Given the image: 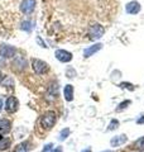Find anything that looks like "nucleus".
Listing matches in <instances>:
<instances>
[{
    "instance_id": "obj_1",
    "label": "nucleus",
    "mask_w": 144,
    "mask_h": 152,
    "mask_svg": "<svg viewBox=\"0 0 144 152\" xmlns=\"http://www.w3.org/2000/svg\"><path fill=\"white\" fill-rule=\"evenodd\" d=\"M118 0H42V22L58 43H89L103 38L118 14Z\"/></svg>"
},
{
    "instance_id": "obj_2",
    "label": "nucleus",
    "mask_w": 144,
    "mask_h": 152,
    "mask_svg": "<svg viewBox=\"0 0 144 152\" xmlns=\"http://www.w3.org/2000/svg\"><path fill=\"white\" fill-rule=\"evenodd\" d=\"M37 0H0V37L12 38L18 31L32 32Z\"/></svg>"
},
{
    "instance_id": "obj_3",
    "label": "nucleus",
    "mask_w": 144,
    "mask_h": 152,
    "mask_svg": "<svg viewBox=\"0 0 144 152\" xmlns=\"http://www.w3.org/2000/svg\"><path fill=\"white\" fill-rule=\"evenodd\" d=\"M57 123V113L55 110H46L42 115L37 119L34 132L38 138H44L46 134L55 127Z\"/></svg>"
},
{
    "instance_id": "obj_4",
    "label": "nucleus",
    "mask_w": 144,
    "mask_h": 152,
    "mask_svg": "<svg viewBox=\"0 0 144 152\" xmlns=\"http://www.w3.org/2000/svg\"><path fill=\"white\" fill-rule=\"evenodd\" d=\"M31 66H32L33 71L36 72V75H39V76L47 75L51 71L49 65H48L47 62H44V61L39 60V58H32L31 60Z\"/></svg>"
},
{
    "instance_id": "obj_5",
    "label": "nucleus",
    "mask_w": 144,
    "mask_h": 152,
    "mask_svg": "<svg viewBox=\"0 0 144 152\" xmlns=\"http://www.w3.org/2000/svg\"><path fill=\"white\" fill-rule=\"evenodd\" d=\"M5 112L8 114H14V113H17L18 112V109H19V100L15 98V96H13V95H10V96H8L7 98V100H5Z\"/></svg>"
},
{
    "instance_id": "obj_6",
    "label": "nucleus",
    "mask_w": 144,
    "mask_h": 152,
    "mask_svg": "<svg viewBox=\"0 0 144 152\" xmlns=\"http://www.w3.org/2000/svg\"><path fill=\"white\" fill-rule=\"evenodd\" d=\"M17 53V50L9 45H0V57L1 58H13Z\"/></svg>"
},
{
    "instance_id": "obj_7",
    "label": "nucleus",
    "mask_w": 144,
    "mask_h": 152,
    "mask_svg": "<svg viewBox=\"0 0 144 152\" xmlns=\"http://www.w3.org/2000/svg\"><path fill=\"white\" fill-rule=\"evenodd\" d=\"M55 56L56 58L60 61V62H71L72 58H73V56H72V53L70 51H66V50H57L55 52Z\"/></svg>"
},
{
    "instance_id": "obj_8",
    "label": "nucleus",
    "mask_w": 144,
    "mask_h": 152,
    "mask_svg": "<svg viewBox=\"0 0 144 152\" xmlns=\"http://www.w3.org/2000/svg\"><path fill=\"white\" fill-rule=\"evenodd\" d=\"M14 70H17V71H24L27 69V60H25V57L24 56H18L15 60H14Z\"/></svg>"
},
{
    "instance_id": "obj_9",
    "label": "nucleus",
    "mask_w": 144,
    "mask_h": 152,
    "mask_svg": "<svg viewBox=\"0 0 144 152\" xmlns=\"http://www.w3.org/2000/svg\"><path fill=\"white\" fill-rule=\"evenodd\" d=\"M101 48H103L101 43H95L92 46H89L87 48H85V51H84V57H85V58H89V57L94 56L96 52H99Z\"/></svg>"
},
{
    "instance_id": "obj_10",
    "label": "nucleus",
    "mask_w": 144,
    "mask_h": 152,
    "mask_svg": "<svg viewBox=\"0 0 144 152\" xmlns=\"http://www.w3.org/2000/svg\"><path fill=\"white\" fill-rule=\"evenodd\" d=\"M125 10L128 14H130V15H134V14H138L139 12H140V4H139L138 1H130L127 4L125 7Z\"/></svg>"
},
{
    "instance_id": "obj_11",
    "label": "nucleus",
    "mask_w": 144,
    "mask_h": 152,
    "mask_svg": "<svg viewBox=\"0 0 144 152\" xmlns=\"http://www.w3.org/2000/svg\"><path fill=\"white\" fill-rule=\"evenodd\" d=\"M128 141V137L125 134H121V136H116V137H113L111 141H110V145H111V147H119L124 145L125 142Z\"/></svg>"
},
{
    "instance_id": "obj_12",
    "label": "nucleus",
    "mask_w": 144,
    "mask_h": 152,
    "mask_svg": "<svg viewBox=\"0 0 144 152\" xmlns=\"http://www.w3.org/2000/svg\"><path fill=\"white\" fill-rule=\"evenodd\" d=\"M73 94H75V89H73V85H66L65 89H63V95H65V99L66 102H72L73 100Z\"/></svg>"
},
{
    "instance_id": "obj_13",
    "label": "nucleus",
    "mask_w": 144,
    "mask_h": 152,
    "mask_svg": "<svg viewBox=\"0 0 144 152\" xmlns=\"http://www.w3.org/2000/svg\"><path fill=\"white\" fill-rule=\"evenodd\" d=\"M31 148H32L31 142L24 141V142H22V143H19V145H17L15 147H14V152H28Z\"/></svg>"
},
{
    "instance_id": "obj_14",
    "label": "nucleus",
    "mask_w": 144,
    "mask_h": 152,
    "mask_svg": "<svg viewBox=\"0 0 144 152\" xmlns=\"http://www.w3.org/2000/svg\"><path fill=\"white\" fill-rule=\"evenodd\" d=\"M10 127H12V122L9 119H5V118L0 119V131L3 133H8L10 131Z\"/></svg>"
},
{
    "instance_id": "obj_15",
    "label": "nucleus",
    "mask_w": 144,
    "mask_h": 152,
    "mask_svg": "<svg viewBox=\"0 0 144 152\" xmlns=\"http://www.w3.org/2000/svg\"><path fill=\"white\" fill-rule=\"evenodd\" d=\"M10 146H12V138H9V137H3V138L0 140V151L8 150Z\"/></svg>"
},
{
    "instance_id": "obj_16",
    "label": "nucleus",
    "mask_w": 144,
    "mask_h": 152,
    "mask_svg": "<svg viewBox=\"0 0 144 152\" xmlns=\"http://www.w3.org/2000/svg\"><path fill=\"white\" fill-rule=\"evenodd\" d=\"M133 150H135V151H144V137H140L139 140H137L135 142L133 143Z\"/></svg>"
},
{
    "instance_id": "obj_17",
    "label": "nucleus",
    "mask_w": 144,
    "mask_h": 152,
    "mask_svg": "<svg viewBox=\"0 0 144 152\" xmlns=\"http://www.w3.org/2000/svg\"><path fill=\"white\" fill-rule=\"evenodd\" d=\"M130 104H132V102H130V100H124V102H121V103L119 104V105H118V108L115 109V110H116L118 113H120V112L125 110V109H127L129 105H130Z\"/></svg>"
},
{
    "instance_id": "obj_18",
    "label": "nucleus",
    "mask_w": 144,
    "mask_h": 152,
    "mask_svg": "<svg viewBox=\"0 0 144 152\" xmlns=\"http://www.w3.org/2000/svg\"><path fill=\"white\" fill-rule=\"evenodd\" d=\"M70 133H71V131L68 129V128H63V129L61 131L60 136H58V140H60V141H65L67 137L70 136Z\"/></svg>"
},
{
    "instance_id": "obj_19",
    "label": "nucleus",
    "mask_w": 144,
    "mask_h": 152,
    "mask_svg": "<svg viewBox=\"0 0 144 152\" xmlns=\"http://www.w3.org/2000/svg\"><path fill=\"white\" fill-rule=\"evenodd\" d=\"M66 76H67L68 79H73L75 76H76V70H75L73 67H71V66H70V67H67V70H66Z\"/></svg>"
},
{
    "instance_id": "obj_20",
    "label": "nucleus",
    "mask_w": 144,
    "mask_h": 152,
    "mask_svg": "<svg viewBox=\"0 0 144 152\" xmlns=\"http://www.w3.org/2000/svg\"><path fill=\"white\" fill-rule=\"evenodd\" d=\"M119 127V121L118 119H111V122H110V124L108 127V131H114V129H116V128Z\"/></svg>"
},
{
    "instance_id": "obj_21",
    "label": "nucleus",
    "mask_w": 144,
    "mask_h": 152,
    "mask_svg": "<svg viewBox=\"0 0 144 152\" xmlns=\"http://www.w3.org/2000/svg\"><path fill=\"white\" fill-rule=\"evenodd\" d=\"M120 88H121V89H128V90H130V91H133V90L135 89V88H134V85L130 84V83H121V84H120Z\"/></svg>"
},
{
    "instance_id": "obj_22",
    "label": "nucleus",
    "mask_w": 144,
    "mask_h": 152,
    "mask_svg": "<svg viewBox=\"0 0 144 152\" xmlns=\"http://www.w3.org/2000/svg\"><path fill=\"white\" fill-rule=\"evenodd\" d=\"M37 41H38V43L41 45V47H43V48H47V47H48V46L44 43V42L42 41V38H41V37H37Z\"/></svg>"
},
{
    "instance_id": "obj_23",
    "label": "nucleus",
    "mask_w": 144,
    "mask_h": 152,
    "mask_svg": "<svg viewBox=\"0 0 144 152\" xmlns=\"http://www.w3.org/2000/svg\"><path fill=\"white\" fill-rule=\"evenodd\" d=\"M52 147H53V145H52V143H48V145H46V146H44V148L42 150V152H47V151H49V150H52Z\"/></svg>"
},
{
    "instance_id": "obj_24",
    "label": "nucleus",
    "mask_w": 144,
    "mask_h": 152,
    "mask_svg": "<svg viewBox=\"0 0 144 152\" xmlns=\"http://www.w3.org/2000/svg\"><path fill=\"white\" fill-rule=\"evenodd\" d=\"M137 123H138V124H144V115L139 118V119L137 121Z\"/></svg>"
},
{
    "instance_id": "obj_25",
    "label": "nucleus",
    "mask_w": 144,
    "mask_h": 152,
    "mask_svg": "<svg viewBox=\"0 0 144 152\" xmlns=\"http://www.w3.org/2000/svg\"><path fill=\"white\" fill-rule=\"evenodd\" d=\"M52 152H63V150H62L61 146H58V147H56V150H53Z\"/></svg>"
},
{
    "instance_id": "obj_26",
    "label": "nucleus",
    "mask_w": 144,
    "mask_h": 152,
    "mask_svg": "<svg viewBox=\"0 0 144 152\" xmlns=\"http://www.w3.org/2000/svg\"><path fill=\"white\" fill-rule=\"evenodd\" d=\"M3 107H4V102H3V99H0V113L3 112Z\"/></svg>"
},
{
    "instance_id": "obj_27",
    "label": "nucleus",
    "mask_w": 144,
    "mask_h": 152,
    "mask_svg": "<svg viewBox=\"0 0 144 152\" xmlns=\"http://www.w3.org/2000/svg\"><path fill=\"white\" fill-rule=\"evenodd\" d=\"M4 79H5V76H4V74L1 72V71H0V83H1Z\"/></svg>"
},
{
    "instance_id": "obj_28",
    "label": "nucleus",
    "mask_w": 144,
    "mask_h": 152,
    "mask_svg": "<svg viewBox=\"0 0 144 152\" xmlns=\"http://www.w3.org/2000/svg\"><path fill=\"white\" fill-rule=\"evenodd\" d=\"M82 152H91V148H86V150H84Z\"/></svg>"
},
{
    "instance_id": "obj_29",
    "label": "nucleus",
    "mask_w": 144,
    "mask_h": 152,
    "mask_svg": "<svg viewBox=\"0 0 144 152\" xmlns=\"http://www.w3.org/2000/svg\"><path fill=\"white\" fill-rule=\"evenodd\" d=\"M103 152H113V151H103Z\"/></svg>"
}]
</instances>
